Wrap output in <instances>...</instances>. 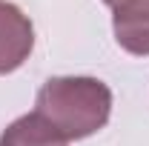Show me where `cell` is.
Listing matches in <instances>:
<instances>
[{
  "instance_id": "6da1fadb",
  "label": "cell",
  "mask_w": 149,
  "mask_h": 146,
  "mask_svg": "<svg viewBox=\"0 0 149 146\" xmlns=\"http://www.w3.org/2000/svg\"><path fill=\"white\" fill-rule=\"evenodd\" d=\"M35 115L66 143L83 140L106 126L112 92L97 77H49L37 92Z\"/></svg>"
},
{
  "instance_id": "7a4b0ae2",
  "label": "cell",
  "mask_w": 149,
  "mask_h": 146,
  "mask_svg": "<svg viewBox=\"0 0 149 146\" xmlns=\"http://www.w3.org/2000/svg\"><path fill=\"white\" fill-rule=\"evenodd\" d=\"M35 49V26L15 3L0 0V74L20 69Z\"/></svg>"
},
{
  "instance_id": "3957f363",
  "label": "cell",
  "mask_w": 149,
  "mask_h": 146,
  "mask_svg": "<svg viewBox=\"0 0 149 146\" xmlns=\"http://www.w3.org/2000/svg\"><path fill=\"white\" fill-rule=\"evenodd\" d=\"M112 6V29L120 49L149 55V0H103Z\"/></svg>"
},
{
  "instance_id": "277c9868",
  "label": "cell",
  "mask_w": 149,
  "mask_h": 146,
  "mask_svg": "<svg viewBox=\"0 0 149 146\" xmlns=\"http://www.w3.org/2000/svg\"><path fill=\"white\" fill-rule=\"evenodd\" d=\"M0 146H66V140L32 112L6 126V132L0 135Z\"/></svg>"
}]
</instances>
